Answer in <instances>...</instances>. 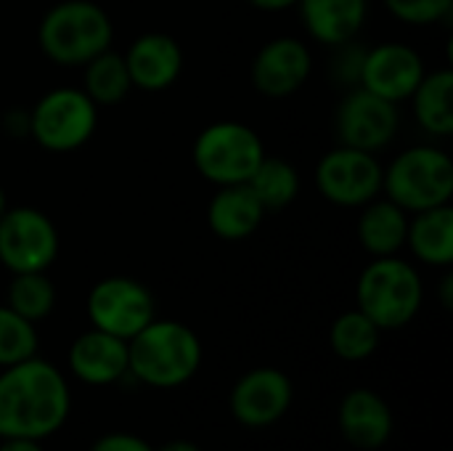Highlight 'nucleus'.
<instances>
[{
	"label": "nucleus",
	"instance_id": "1",
	"mask_svg": "<svg viewBox=\"0 0 453 451\" xmlns=\"http://www.w3.org/2000/svg\"><path fill=\"white\" fill-rule=\"evenodd\" d=\"M69 385L64 375L32 356L0 375V439L40 441L69 417Z\"/></svg>",
	"mask_w": 453,
	"mask_h": 451
},
{
	"label": "nucleus",
	"instance_id": "2",
	"mask_svg": "<svg viewBox=\"0 0 453 451\" xmlns=\"http://www.w3.org/2000/svg\"><path fill=\"white\" fill-rule=\"evenodd\" d=\"M202 367L196 332L173 319L149 322L127 340V372L151 388H178Z\"/></svg>",
	"mask_w": 453,
	"mask_h": 451
},
{
	"label": "nucleus",
	"instance_id": "3",
	"mask_svg": "<svg viewBox=\"0 0 453 451\" xmlns=\"http://www.w3.org/2000/svg\"><path fill=\"white\" fill-rule=\"evenodd\" d=\"M114 43L109 13L93 0H61L37 27L40 51L58 66H85Z\"/></svg>",
	"mask_w": 453,
	"mask_h": 451
},
{
	"label": "nucleus",
	"instance_id": "4",
	"mask_svg": "<svg viewBox=\"0 0 453 451\" xmlns=\"http://www.w3.org/2000/svg\"><path fill=\"white\" fill-rule=\"evenodd\" d=\"M356 300L380 330H401L422 308V276L403 258H374L358 276Z\"/></svg>",
	"mask_w": 453,
	"mask_h": 451
},
{
	"label": "nucleus",
	"instance_id": "5",
	"mask_svg": "<svg viewBox=\"0 0 453 451\" xmlns=\"http://www.w3.org/2000/svg\"><path fill=\"white\" fill-rule=\"evenodd\" d=\"M382 191L409 215L451 205L453 162L443 149L411 146L401 152L382 173Z\"/></svg>",
	"mask_w": 453,
	"mask_h": 451
},
{
	"label": "nucleus",
	"instance_id": "6",
	"mask_svg": "<svg viewBox=\"0 0 453 451\" xmlns=\"http://www.w3.org/2000/svg\"><path fill=\"white\" fill-rule=\"evenodd\" d=\"M202 178L215 186L247 183L265 157L263 138L244 122L220 120L207 125L191 149Z\"/></svg>",
	"mask_w": 453,
	"mask_h": 451
},
{
	"label": "nucleus",
	"instance_id": "7",
	"mask_svg": "<svg viewBox=\"0 0 453 451\" xmlns=\"http://www.w3.org/2000/svg\"><path fill=\"white\" fill-rule=\"evenodd\" d=\"M98 125V106L82 88H53L29 109V136L50 154L82 149Z\"/></svg>",
	"mask_w": 453,
	"mask_h": 451
},
{
	"label": "nucleus",
	"instance_id": "8",
	"mask_svg": "<svg viewBox=\"0 0 453 451\" xmlns=\"http://www.w3.org/2000/svg\"><path fill=\"white\" fill-rule=\"evenodd\" d=\"M58 258L56 223L37 207H8L0 215V263L11 274L48 271Z\"/></svg>",
	"mask_w": 453,
	"mask_h": 451
},
{
	"label": "nucleus",
	"instance_id": "9",
	"mask_svg": "<svg viewBox=\"0 0 453 451\" xmlns=\"http://www.w3.org/2000/svg\"><path fill=\"white\" fill-rule=\"evenodd\" d=\"M385 167L372 152L337 146L326 152L316 165V189L319 194L340 207H364L382 194Z\"/></svg>",
	"mask_w": 453,
	"mask_h": 451
},
{
	"label": "nucleus",
	"instance_id": "10",
	"mask_svg": "<svg viewBox=\"0 0 453 451\" xmlns=\"http://www.w3.org/2000/svg\"><path fill=\"white\" fill-rule=\"evenodd\" d=\"M88 319L96 330L130 340L157 319V300L138 279L106 276L88 295Z\"/></svg>",
	"mask_w": 453,
	"mask_h": 451
},
{
	"label": "nucleus",
	"instance_id": "11",
	"mask_svg": "<svg viewBox=\"0 0 453 451\" xmlns=\"http://www.w3.org/2000/svg\"><path fill=\"white\" fill-rule=\"evenodd\" d=\"M334 125L342 146L374 154L395 138L401 114H398V104L356 85L340 101Z\"/></svg>",
	"mask_w": 453,
	"mask_h": 451
},
{
	"label": "nucleus",
	"instance_id": "12",
	"mask_svg": "<svg viewBox=\"0 0 453 451\" xmlns=\"http://www.w3.org/2000/svg\"><path fill=\"white\" fill-rule=\"evenodd\" d=\"M422 56L406 43H380L364 53L358 85L393 104L409 101L425 77Z\"/></svg>",
	"mask_w": 453,
	"mask_h": 451
},
{
	"label": "nucleus",
	"instance_id": "13",
	"mask_svg": "<svg viewBox=\"0 0 453 451\" xmlns=\"http://www.w3.org/2000/svg\"><path fill=\"white\" fill-rule=\"evenodd\" d=\"M313 72V53L300 37H273L252 58V85L268 98L297 93Z\"/></svg>",
	"mask_w": 453,
	"mask_h": 451
},
{
	"label": "nucleus",
	"instance_id": "14",
	"mask_svg": "<svg viewBox=\"0 0 453 451\" xmlns=\"http://www.w3.org/2000/svg\"><path fill=\"white\" fill-rule=\"evenodd\" d=\"M292 396V383L281 369L260 367L234 385L231 415L247 428H268L287 415Z\"/></svg>",
	"mask_w": 453,
	"mask_h": 451
},
{
	"label": "nucleus",
	"instance_id": "15",
	"mask_svg": "<svg viewBox=\"0 0 453 451\" xmlns=\"http://www.w3.org/2000/svg\"><path fill=\"white\" fill-rule=\"evenodd\" d=\"M133 88L146 93L167 90L183 72V51L173 35L146 32L122 53Z\"/></svg>",
	"mask_w": 453,
	"mask_h": 451
},
{
	"label": "nucleus",
	"instance_id": "16",
	"mask_svg": "<svg viewBox=\"0 0 453 451\" xmlns=\"http://www.w3.org/2000/svg\"><path fill=\"white\" fill-rule=\"evenodd\" d=\"M69 369L85 385H111L127 375V340L109 332H82L69 348Z\"/></svg>",
	"mask_w": 453,
	"mask_h": 451
},
{
	"label": "nucleus",
	"instance_id": "17",
	"mask_svg": "<svg viewBox=\"0 0 453 451\" xmlns=\"http://www.w3.org/2000/svg\"><path fill=\"white\" fill-rule=\"evenodd\" d=\"M340 431L358 449H380L393 433V412L380 393L356 388L340 404Z\"/></svg>",
	"mask_w": 453,
	"mask_h": 451
},
{
	"label": "nucleus",
	"instance_id": "18",
	"mask_svg": "<svg viewBox=\"0 0 453 451\" xmlns=\"http://www.w3.org/2000/svg\"><path fill=\"white\" fill-rule=\"evenodd\" d=\"M265 218V207L250 189V183L218 186V194L210 199L207 223L210 231L223 242H242L252 237Z\"/></svg>",
	"mask_w": 453,
	"mask_h": 451
},
{
	"label": "nucleus",
	"instance_id": "19",
	"mask_svg": "<svg viewBox=\"0 0 453 451\" xmlns=\"http://www.w3.org/2000/svg\"><path fill=\"white\" fill-rule=\"evenodd\" d=\"M305 29L321 45H345L361 32L369 0H300Z\"/></svg>",
	"mask_w": 453,
	"mask_h": 451
},
{
	"label": "nucleus",
	"instance_id": "20",
	"mask_svg": "<svg viewBox=\"0 0 453 451\" xmlns=\"http://www.w3.org/2000/svg\"><path fill=\"white\" fill-rule=\"evenodd\" d=\"M406 231H409V213L395 202H390L388 197L385 199L377 197L361 207L356 234L369 255L374 258L395 255L401 247H406Z\"/></svg>",
	"mask_w": 453,
	"mask_h": 451
},
{
	"label": "nucleus",
	"instance_id": "21",
	"mask_svg": "<svg viewBox=\"0 0 453 451\" xmlns=\"http://www.w3.org/2000/svg\"><path fill=\"white\" fill-rule=\"evenodd\" d=\"M406 245L417 260L438 268H449L453 263V207L441 205L422 213H411Z\"/></svg>",
	"mask_w": 453,
	"mask_h": 451
},
{
	"label": "nucleus",
	"instance_id": "22",
	"mask_svg": "<svg viewBox=\"0 0 453 451\" xmlns=\"http://www.w3.org/2000/svg\"><path fill=\"white\" fill-rule=\"evenodd\" d=\"M414 117L422 130L435 138L453 136V72L438 69L425 74L417 90L411 93Z\"/></svg>",
	"mask_w": 453,
	"mask_h": 451
},
{
	"label": "nucleus",
	"instance_id": "23",
	"mask_svg": "<svg viewBox=\"0 0 453 451\" xmlns=\"http://www.w3.org/2000/svg\"><path fill=\"white\" fill-rule=\"evenodd\" d=\"M82 69V90L96 106H114L133 90L125 58L111 48L90 58Z\"/></svg>",
	"mask_w": 453,
	"mask_h": 451
},
{
	"label": "nucleus",
	"instance_id": "24",
	"mask_svg": "<svg viewBox=\"0 0 453 451\" xmlns=\"http://www.w3.org/2000/svg\"><path fill=\"white\" fill-rule=\"evenodd\" d=\"M247 183L255 191V197L260 199V205L265 207V213L292 205L300 194L297 167L287 159L268 157V154L263 157V162L257 165V170L252 173V178Z\"/></svg>",
	"mask_w": 453,
	"mask_h": 451
},
{
	"label": "nucleus",
	"instance_id": "25",
	"mask_svg": "<svg viewBox=\"0 0 453 451\" xmlns=\"http://www.w3.org/2000/svg\"><path fill=\"white\" fill-rule=\"evenodd\" d=\"M380 332L382 330L366 314H361L356 308V311H348V314L334 319L332 332H329V343L340 359L364 362L380 348Z\"/></svg>",
	"mask_w": 453,
	"mask_h": 451
},
{
	"label": "nucleus",
	"instance_id": "26",
	"mask_svg": "<svg viewBox=\"0 0 453 451\" xmlns=\"http://www.w3.org/2000/svg\"><path fill=\"white\" fill-rule=\"evenodd\" d=\"M5 306L35 324V322L50 316V311L56 306V287L45 271L13 274V279L8 284V303Z\"/></svg>",
	"mask_w": 453,
	"mask_h": 451
},
{
	"label": "nucleus",
	"instance_id": "27",
	"mask_svg": "<svg viewBox=\"0 0 453 451\" xmlns=\"http://www.w3.org/2000/svg\"><path fill=\"white\" fill-rule=\"evenodd\" d=\"M37 354V332L35 324L11 311L8 306H0V367H13L19 362H27Z\"/></svg>",
	"mask_w": 453,
	"mask_h": 451
},
{
	"label": "nucleus",
	"instance_id": "28",
	"mask_svg": "<svg viewBox=\"0 0 453 451\" xmlns=\"http://www.w3.org/2000/svg\"><path fill=\"white\" fill-rule=\"evenodd\" d=\"M385 8L406 24L427 27L451 16L453 0H382Z\"/></svg>",
	"mask_w": 453,
	"mask_h": 451
},
{
	"label": "nucleus",
	"instance_id": "29",
	"mask_svg": "<svg viewBox=\"0 0 453 451\" xmlns=\"http://www.w3.org/2000/svg\"><path fill=\"white\" fill-rule=\"evenodd\" d=\"M340 51H337V56H334V66H332V72H334V77L342 82V85H350V88H356L358 85V77H361V64H364V48L356 43V40H350V43H345V45H337Z\"/></svg>",
	"mask_w": 453,
	"mask_h": 451
},
{
	"label": "nucleus",
	"instance_id": "30",
	"mask_svg": "<svg viewBox=\"0 0 453 451\" xmlns=\"http://www.w3.org/2000/svg\"><path fill=\"white\" fill-rule=\"evenodd\" d=\"M90 451H154L149 441H143L141 436H133V433H109V436H101Z\"/></svg>",
	"mask_w": 453,
	"mask_h": 451
},
{
	"label": "nucleus",
	"instance_id": "31",
	"mask_svg": "<svg viewBox=\"0 0 453 451\" xmlns=\"http://www.w3.org/2000/svg\"><path fill=\"white\" fill-rule=\"evenodd\" d=\"M0 451H42L40 441H29V439H3Z\"/></svg>",
	"mask_w": 453,
	"mask_h": 451
},
{
	"label": "nucleus",
	"instance_id": "32",
	"mask_svg": "<svg viewBox=\"0 0 453 451\" xmlns=\"http://www.w3.org/2000/svg\"><path fill=\"white\" fill-rule=\"evenodd\" d=\"M252 8H257V11H287V8H292V5H297L300 0H247Z\"/></svg>",
	"mask_w": 453,
	"mask_h": 451
},
{
	"label": "nucleus",
	"instance_id": "33",
	"mask_svg": "<svg viewBox=\"0 0 453 451\" xmlns=\"http://www.w3.org/2000/svg\"><path fill=\"white\" fill-rule=\"evenodd\" d=\"M159 451H202L196 444H191V441H170V444H165Z\"/></svg>",
	"mask_w": 453,
	"mask_h": 451
},
{
	"label": "nucleus",
	"instance_id": "34",
	"mask_svg": "<svg viewBox=\"0 0 453 451\" xmlns=\"http://www.w3.org/2000/svg\"><path fill=\"white\" fill-rule=\"evenodd\" d=\"M8 210V197H5V191H3V186H0V215Z\"/></svg>",
	"mask_w": 453,
	"mask_h": 451
}]
</instances>
